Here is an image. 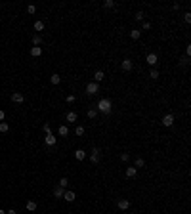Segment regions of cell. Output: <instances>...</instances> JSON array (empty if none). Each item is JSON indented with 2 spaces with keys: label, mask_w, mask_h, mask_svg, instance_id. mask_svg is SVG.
Instances as JSON below:
<instances>
[{
  "label": "cell",
  "mask_w": 191,
  "mask_h": 214,
  "mask_svg": "<svg viewBox=\"0 0 191 214\" xmlns=\"http://www.w3.org/2000/svg\"><path fill=\"white\" fill-rule=\"evenodd\" d=\"M111 109H113V105H111V100H107V98H103V100L97 101V111L103 115H109L111 113Z\"/></svg>",
  "instance_id": "cell-1"
},
{
  "label": "cell",
  "mask_w": 191,
  "mask_h": 214,
  "mask_svg": "<svg viewBox=\"0 0 191 214\" xmlns=\"http://www.w3.org/2000/svg\"><path fill=\"white\" fill-rule=\"evenodd\" d=\"M90 161L94 164H99V161H101V149H99V147H94V149L90 151Z\"/></svg>",
  "instance_id": "cell-2"
},
{
  "label": "cell",
  "mask_w": 191,
  "mask_h": 214,
  "mask_svg": "<svg viewBox=\"0 0 191 214\" xmlns=\"http://www.w3.org/2000/svg\"><path fill=\"white\" fill-rule=\"evenodd\" d=\"M121 67H122V71H124V73H130V71L134 69V61L130 59V57H124V59H122V63H121Z\"/></svg>",
  "instance_id": "cell-3"
},
{
  "label": "cell",
  "mask_w": 191,
  "mask_h": 214,
  "mask_svg": "<svg viewBox=\"0 0 191 214\" xmlns=\"http://www.w3.org/2000/svg\"><path fill=\"white\" fill-rule=\"evenodd\" d=\"M99 92V84H96V82H88L86 84V94L88 96H94Z\"/></svg>",
  "instance_id": "cell-4"
},
{
  "label": "cell",
  "mask_w": 191,
  "mask_h": 214,
  "mask_svg": "<svg viewBox=\"0 0 191 214\" xmlns=\"http://www.w3.org/2000/svg\"><path fill=\"white\" fill-rule=\"evenodd\" d=\"M12 101L13 103H23V101H25V96L21 94V92H12Z\"/></svg>",
  "instance_id": "cell-5"
},
{
  "label": "cell",
  "mask_w": 191,
  "mask_h": 214,
  "mask_svg": "<svg viewBox=\"0 0 191 214\" xmlns=\"http://www.w3.org/2000/svg\"><path fill=\"white\" fill-rule=\"evenodd\" d=\"M172 124H174V115H164V117H162V126L168 128V126H172Z\"/></svg>",
  "instance_id": "cell-6"
},
{
  "label": "cell",
  "mask_w": 191,
  "mask_h": 214,
  "mask_svg": "<svg viewBox=\"0 0 191 214\" xmlns=\"http://www.w3.org/2000/svg\"><path fill=\"white\" fill-rule=\"evenodd\" d=\"M117 207L121 208V210H126V208L130 207V201H128V199H119V201H117Z\"/></svg>",
  "instance_id": "cell-7"
},
{
  "label": "cell",
  "mask_w": 191,
  "mask_h": 214,
  "mask_svg": "<svg viewBox=\"0 0 191 214\" xmlns=\"http://www.w3.org/2000/svg\"><path fill=\"white\" fill-rule=\"evenodd\" d=\"M63 199H65V201H67V203H73V201H75V199H76L75 191H65V193H63Z\"/></svg>",
  "instance_id": "cell-8"
},
{
  "label": "cell",
  "mask_w": 191,
  "mask_h": 214,
  "mask_svg": "<svg viewBox=\"0 0 191 214\" xmlns=\"http://www.w3.org/2000/svg\"><path fill=\"white\" fill-rule=\"evenodd\" d=\"M57 134H59L61 138H65V136L69 134V126H67V124H61L59 128H57Z\"/></svg>",
  "instance_id": "cell-9"
},
{
  "label": "cell",
  "mask_w": 191,
  "mask_h": 214,
  "mask_svg": "<svg viewBox=\"0 0 191 214\" xmlns=\"http://www.w3.org/2000/svg\"><path fill=\"white\" fill-rule=\"evenodd\" d=\"M145 61L149 63V65H155V63L159 61V57H157V54H147V57H145Z\"/></svg>",
  "instance_id": "cell-10"
},
{
  "label": "cell",
  "mask_w": 191,
  "mask_h": 214,
  "mask_svg": "<svg viewBox=\"0 0 191 214\" xmlns=\"http://www.w3.org/2000/svg\"><path fill=\"white\" fill-rule=\"evenodd\" d=\"M103 78H105L103 71H96V73H94V82H96V84H99V82H101Z\"/></svg>",
  "instance_id": "cell-11"
},
{
  "label": "cell",
  "mask_w": 191,
  "mask_h": 214,
  "mask_svg": "<svg viewBox=\"0 0 191 214\" xmlns=\"http://www.w3.org/2000/svg\"><path fill=\"white\" fill-rule=\"evenodd\" d=\"M44 142H46V145H56V142H57V138L54 136V134H48L44 138Z\"/></svg>",
  "instance_id": "cell-12"
},
{
  "label": "cell",
  "mask_w": 191,
  "mask_h": 214,
  "mask_svg": "<svg viewBox=\"0 0 191 214\" xmlns=\"http://www.w3.org/2000/svg\"><path fill=\"white\" fill-rule=\"evenodd\" d=\"M75 159L76 161H84V159H86V151H84V149H76L75 151Z\"/></svg>",
  "instance_id": "cell-13"
},
{
  "label": "cell",
  "mask_w": 191,
  "mask_h": 214,
  "mask_svg": "<svg viewBox=\"0 0 191 214\" xmlns=\"http://www.w3.org/2000/svg\"><path fill=\"white\" fill-rule=\"evenodd\" d=\"M31 56H32V57L42 56V48H40V46H32V48H31Z\"/></svg>",
  "instance_id": "cell-14"
},
{
  "label": "cell",
  "mask_w": 191,
  "mask_h": 214,
  "mask_svg": "<svg viewBox=\"0 0 191 214\" xmlns=\"http://www.w3.org/2000/svg\"><path fill=\"white\" fill-rule=\"evenodd\" d=\"M65 120L67 122H76V113L75 111H69V113L65 115Z\"/></svg>",
  "instance_id": "cell-15"
},
{
  "label": "cell",
  "mask_w": 191,
  "mask_h": 214,
  "mask_svg": "<svg viewBox=\"0 0 191 214\" xmlns=\"http://www.w3.org/2000/svg\"><path fill=\"white\" fill-rule=\"evenodd\" d=\"M136 174H138V168H136V166H128L126 168V176L128 178H134Z\"/></svg>",
  "instance_id": "cell-16"
},
{
  "label": "cell",
  "mask_w": 191,
  "mask_h": 214,
  "mask_svg": "<svg viewBox=\"0 0 191 214\" xmlns=\"http://www.w3.org/2000/svg\"><path fill=\"white\" fill-rule=\"evenodd\" d=\"M63 187H59V185H56V187H54V195L57 197V199H61V197H63Z\"/></svg>",
  "instance_id": "cell-17"
},
{
  "label": "cell",
  "mask_w": 191,
  "mask_h": 214,
  "mask_svg": "<svg viewBox=\"0 0 191 214\" xmlns=\"http://www.w3.org/2000/svg\"><path fill=\"white\" fill-rule=\"evenodd\" d=\"M134 166H136V168H143V166H145V161H143L141 157H138L136 161H134Z\"/></svg>",
  "instance_id": "cell-18"
},
{
  "label": "cell",
  "mask_w": 191,
  "mask_h": 214,
  "mask_svg": "<svg viewBox=\"0 0 191 214\" xmlns=\"http://www.w3.org/2000/svg\"><path fill=\"white\" fill-rule=\"evenodd\" d=\"M27 210H29V212H34V210H36V201H27Z\"/></svg>",
  "instance_id": "cell-19"
},
{
  "label": "cell",
  "mask_w": 191,
  "mask_h": 214,
  "mask_svg": "<svg viewBox=\"0 0 191 214\" xmlns=\"http://www.w3.org/2000/svg\"><path fill=\"white\" fill-rule=\"evenodd\" d=\"M140 37H141V31H138V29H134V31H130V38H132V40H138Z\"/></svg>",
  "instance_id": "cell-20"
},
{
  "label": "cell",
  "mask_w": 191,
  "mask_h": 214,
  "mask_svg": "<svg viewBox=\"0 0 191 214\" xmlns=\"http://www.w3.org/2000/svg\"><path fill=\"white\" fill-rule=\"evenodd\" d=\"M50 82H52V84H59V82H61V76L56 73V75H52V76H50Z\"/></svg>",
  "instance_id": "cell-21"
},
{
  "label": "cell",
  "mask_w": 191,
  "mask_h": 214,
  "mask_svg": "<svg viewBox=\"0 0 191 214\" xmlns=\"http://www.w3.org/2000/svg\"><path fill=\"white\" fill-rule=\"evenodd\" d=\"M8 130H10V124H8V122H4V120H2V122H0V132L4 134V132H8Z\"/></svg>",
  "instance_id": "cell-22"
},
{
  "label": "cell",
  "mask_w": 191,
  "mask_h": 214,
  "mask_svg": "<svg viewBox=\"0 0 191 214\" xmlns=\"http://www.w3.org/2000/svg\"><path fill=\"white\" fill-rule=\"evenodd\" d=\"M32 44H34V46L42 44V37H40V35H34V37H32Z\"/></svg>",
  "instance_id": "cell-23"
},
{
  "label": "cell",
  "mask_w": 191,
  "mask_h": 214,
  "mask_svg": "<svg viewBox=\"0 0 191 214\" xmlns=\"http://www.w3.org/2000/svg\"><path fill=\"white\" fill-rule=\"evenodd\" d=\"M103 8H107V10L115 8V0H105V2H103Z\"/></svg>",
  "instance_id": "cell-24"
},
{
  "label": "cell",
  "mask_w": 191,
  "mask_h": 214,
  "mask_svg": "<svg viewBox=\"0 0 191 214\" xmlns=\"http://www.w3.org/2000/svg\"><path fill=\"white\" fill-rule=\"evenodd\" d=\"M34 31H44V23H42V21H36V23H34Z\"/></svg>",
  "instance_id": "cell-25"
},
{
  "label": "cell",
  "mask_w": 191,
  "mask_h": 214,
  "mask_svg": "<svg viewBox=\"0 0 191 214\" xmlns=\"http://www.w3.org/2000/svg\"><path fill=\"white\" fill-rule=\"evenodd\" d=\"M57 185H59V187H67V185H69V180H67V178H61V180H59V183H57Z\"/></svg>",
  "instance_id": "cell-26"
},
{
  "label": "cell",
  "mask_w": 191,
  "mask_h": 214,
  "mask_svg": "<svg viewBox=\"0 0 191 214\" xmlns=\"http://www.w3.org/2000/svg\"><path fill=\"white\" fill-rule=\"evenodd\" d=\"M75 134H76V136H84V126H76Z\"/></svg>",
  "instance_id": "cell-27"
},
{
  "label": "cell",
  "mask_w": 191,
  "mask_h": 214,
  "mask_svg": "<svg viewBox=\"0 0 191 214\" xmlns=\"http://www.w3.org/2000/svg\"><path fill=\"white\" fill-rule=\"evenodd\" d=\"M97 117V111L96 109H88V119H96Z\"/></svg>",
  "instance_id": "cell-28"
},
{
  "label": "cell",
  "mask_w": 191,
  "mask_h": 214,
  "mask_svg": "<svg viewBox=\"0 0 191 214\" xmlns=\"http://www.w3.org/2000/svg\"><path fill=\"white\" fill-rule=\"evenodd\" d=\"M149 76H151V78H159V71L151 69V71H149Z\"/></svg>",
  "instance_id": "cell-29"
},
{
  "label": "cell",
  "mask_w": 191,
  "mask_h": 214,
  "mask_svg": "<svg viewBox=\"0 0 191 214\" xmlns=\"http://www.w3.org/2000/svg\"><path fill=\"white\" fill-rule=\"evenodd\" d=\"M42 132H44L46 136H48V134H52V128H50V124H44V126H42Z\"/></svg>",
  "instance_id": "cell-30"
},
{
  "label": "cell",
  "mask_w": 191,
  "mask_h": 214,
  "mask_svg": "<svg viewBox=\"0 0 191 214\" xmlns=\"http://www.w3.org/2000/svg\"><path fill=\"white\" fill-rule=\"evenodd\" d=\"M134 17L138 19V21H141V19L145 17V13H143V12H138V13H136V15H134Z\"/></svg>",
  "instance_id": "cell-31"
},
{
  "label": "cell",
  "mask_w": 191,
  "mask_h": 214,
  "mask_svg": "<svg viewBox=\"0 0 191 214\" xmlns=\"http://www.w3.org/2000/svg\"><path fill=\"white\" fill-rule=\"evenodd\" d=\"M184 19H185V23H191V13L185 12V13H184Z\"/></svg>",
  "instance_id": "cell-32"
},
{
  "label": "cell",
  "mask_w": 191,
  "mask_h": 214,
  "mask_svg": "<svg viewBox=\"0 0 191 214\" xmlns=\"http://www.w3.org/2000/svg\"><path fill=\"white\" fill-rule=\"evenodd\" d=\"M141 29H143V31H149V29H151V23H149V21H145V23L141 25Z\"/></svg>",
  "instance_id": "cell-33"
},
{
  "label": "cell",
  "mask_w": 191,
  "mask_h": 214,
  "mask_svg": "<svg viewBox=\"0 0 191 214\" xmlns=\"http://www.w3.org/2000/svg\"><path fill=\"white\" fill-rule=\"evenodd\" d=\"M180 63H182L184 67H187V65H189V57H184V59H182V61H180Z\"/></svg>",
  "instance_id": "cell-34"
},
{
  "label": "cell",
  "mask_w": 191,
  "mask_h": 214,
  "mask_svg": "<svg viewBox=\"0 0 191 214\" xmlns=\"http://www.w3.org/2000/svg\"><path fill=\"white\" fill-rule=\"evenodd\" d=\"M76 98H75V94H71V96H67V103H73Z\"/></svg>",
  "instance_id": "cell-35"
},
{
  "label": "cell",
  "mask_w": 191,
  "mask_h": 214,
  "mask_svg": "<svg viewBox=\"0 0 191 214\" xmlns=\"http://www.w3.org/2000/svg\"><path fill=\"white\" fill-rule=\"evenodd\" d=\"M27 12H29V13H34V12H36V8L31 4V6H27Z\"/></svg>",
  "instance_id": "cell-36"
},
{
  "label": "cell",
  "mask_w": 191,
  "mask_h": 214,
  "mask_svg": "<svg viewBox=\"0 0 191 214\" xmlns=\"http://www.w3.org/2000/svg\"><path fill=\"white\" fill-rule=\"evenodd\" d=\"M128 159H130V155H128V153H122V155H121V161H124V163H126Z\"/></svg>",
  "instance_id": "cell-37"
},
{
  "label": "cell",
  "mask_w": 191,
  "mask_h": 214,
  "mask_svg": "<svg viewBox=\"0 0 191 214\" xmlns=\"http://www.w3.org/2000/svg\"><path fill=\"white\" fill-rule=\"evenodd\" d=\"M185 54H187V57L191 56V44H187V46H185Z\"/></svg>",
  "instance_id": "cell-38"
},
{
  "label": "cell",
  "mask_w": 191,
  "mask_h": 214,
  "mask_svg": "<svg viewBox=\"0 0 191 214\" xmlns=\"http://www.w3.org/2000/svg\"><path fill=\"white\" fill-rule=\"evenodd\" d=\"M4 117H6V113H4V111H2V109H0V122H2V120H4Z\"/></svg>",
  "instance_id": "cell-39"
},
{
  "label": "cell",
  "mask_w": 191,
  "mask_h": 214,
  "mask_svg": "<svg viewBox=\"0 0 191 214\" xmlns=\"http://www.w3.org/2000/svg\"><path fill=\"white\" fill-rule=\"evenodd\" d=\"M6 214H17V212H15V210H13V208H10V210H8Z\"/></svg>",
  "instance_id": "cell-40"
},
{
  "label": "cell",
  "mask_w": 191,
  "mask_h": 214,
  "mask_svg": "<svg viewBox=\"0 0 191 214\" xmlns=\"http://www.w3.org/2000/svg\"><path fill=\"white\" fill-rule=\"evenodd\" d=\"M0 214H6V212H4V210H2V208H0Z\"/></svg>",
  "instance_id": "cell-41"
}]
</instances>
